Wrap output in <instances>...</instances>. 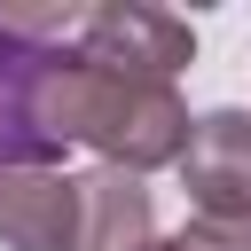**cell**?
Segmentation results:
<instances>
[{
    "mask_svg": "<svg viewBox=\"0 0 251 251\" xmlns=\"http://www.w3.org/2000/svg\"><path fill=\"white\" fill-rule=\"evenodd\" d=\"M71 47H47L16 24V8H0V173H55V157L71 149L55 126V71Z\"/></svg>",
    "mask_w": 251,
    "mask_h": 251,
    "instance_id": "2",
    "label": "cell"
},
{
    "mask_svg": "<svg viewBox=\"0 0 251 251\" xmlns=\"http://www.w3.org/2000/svg\"><path fill=\"white\" fill-rule=\"evenodd\" d=\"M180 188L212 220H251V110H204L180 157Z\"/></svg>",
    "mask_w": 251,
    "mask_h": 251,
    "instance_id": "4",
    "label": "cell"
},
{
    "mask_svg": "<svg viewBox=\"0 0 251 251\" xmlns=\"http://www.w3.org/2000/svg\"><path fill=\"white\" fill-rule=\"evenodd\" d=\"M141 251H188V243H180V235H157V243H141Z\"/></svg>",
    "mask_w": 251,
    "mask_h": 251,
    "instance_id": "8",
    "label": "cell"
},
{
    "mask_svg": "<svg viewBox=\"0 0 251 251\" xmlns=\"http://www.w3.org/2000/svg\"><path fill=\"white\" fill-rule=\"evenodd\" d=\"M0 243L8 251H78L86 204L71 173H0Z\"/></svg>",
    "mask_w": 251,
    "mask_h": 251,
    "instance_id": "5",
    "label": "cell"
},
{
    "mask_svg": "<svg viewBox=\"0 0 251 251\" xmlns=\"http://www.w3.org/2000/svg\"><path fill=\"white\" fill-rule=\"evenodd\" d=\"M78 55L102 63V71H133V78H180L196 63V31L173 8L110 0V8H86L78 16Z\"/></svg>",
    "mask_w": 251,
    "mask_h": 251,
    "instance_id": "3",
    "label": "cell"
},
{
    "mask_svg": "<svg viewBox=\"0 0 251 251\" xmlns=\"http://www.w3.org/2000/svg\"><path fill=\"white\" fill-rule=\"evenodd\" d=\"M55 126L63 141H86L102 165L118 173H157V165H180L188 157V102L173 78H133V71H102L86 63L78 47L63 55L55 71Z\"/></svg>",
    "mask_w": 251,
    "mask_h": 251,
    "instance_id": "1",
    "label": "cell"
},
{
    "mask_svg": "<svg viewBox=\"0 0 251 251\" xmlns=\"http://www.w3.org/2000/svg\"><path fill=\"white\" fill-rule=\"evenodd\" d=\"M180 243H188V251H251V220H212V212H188Z\"/></svg>",
    "mask_w": 251,
    "mask_h": 251,
    "instance_id": "7",
    "label": "cell"
},
{
    "mask_svg": "<svg viewBox=\"0 0 251 251\" xmlns=\"http://www.w3.org/2000/svg\"><path fill=\"white\" fill-rule=\"evenodd\" d=\"M78 204H86V243L78 251H141V243H157V212H149L141 173L94 165V173H78Z\"/></svg>",
    "mask_w": 251,
    "mask_h": 251,
    "instance_id": "6",
    "label": "cell"
}]
</instances>
